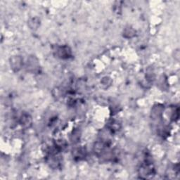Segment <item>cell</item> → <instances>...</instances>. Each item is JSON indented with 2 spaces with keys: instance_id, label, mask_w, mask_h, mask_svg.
<instances>
[{
  "instance_id": "obj_1",
  "label": "cell",
  "mask_w": 180,
  "mask_h": 180,
  "mask_svg": "<svg viewBox=\"0 0 180 180\" xmlns=\"http://www.w3.org/2000/svg\"><path fill=\"white\" fill-rule=\"evenodd\" d=\"M153 172V169L152 168L151 166L146 165L144 166H142L141 168H140V175L141 176H145V177H147L148 176H150V175H152Z\"/></svg>"
},
{
  "instance_id": "obj_2",
  "label": "cell",
  "mask_w": 180,
  "mask_h": 180,
  "mask_svg": "<svg viewBox=\"0 0 180 180\" xmlns=\"http://www.w3.org/2000/svg\"><path fill=\"white\" fill-rule=\"evenodd\" d=\"M22 60L20 57H14L13 58L11 62V66H12L13 69H15V70H19L21 68Z\"/></svg>"
},
{
  "instance_id": "obj_3",
  "label": "cell",
  "mask_w": 180,
  "mask_h": 180,
  "mask_svg": "<svg viewBox=\"0 0 180 180\" xmlns=\"http://www.w3.org/2000/svg\"><path fill=\"white\" fill-rule=\"evenodd\" d=\"M21 123L25 127H29L32 123V119L28 115H23L21 117Z\"/></svg>"
},
{
  "instance_id": "obj_4",
  "label": "cell",
  "mask_w": 180,
  "mask_h": 180,
  "mask_svg": "<svg viewBox=\"0 0 180 180\" xmlns=\"http://www.w3.org/2000/svg\"><path fill=\"white\" fill-rule=\"evenodd\" d=\"M57 52L60 56L63 58L64 56L67 57L70 53V50L68 49V47L67 46H63V47H60L59 49H57Z\"/></svg>"
},
{
  "instance_id": "obj_5",
  "label": "cell",
  "mask_w": 180,
  "mask_h": 180,
  "mask_svg": "<svg viewBox=\"0 0 180 180\" xmlns=\"http://www.w3.org/2000/svg\"><path fill=\"white\" fill-rule=\"evenodd\" d=\"M85 154H86V151L84 148H77V149H75L74 151L75 157L78 159H80L84 156H85Z\"/></svg>"
}]
</instances>
